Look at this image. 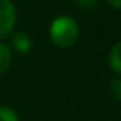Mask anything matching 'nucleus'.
<instances>
[{
	"instance_id": "423d86ee",
	"label": "nucleus",
	"mask_w": 121,
	"mask_h": 121,
	"mask_svg": "<svg viewBox=\"0 0 121 121\" xmlns=\"http://www.w3.org/2000/svg\"><path fill=\"white\" fill-rule=\"evenodd\" d=\"M0 121H19V117L11 107L0 106Z\"/></svg>"
},
{
	"instance_id": "f03ea898",
	"label": "nucleus",
	"mask_w": 121,
	"mask_h": 121,
	"mask_svg": "<svg viewBox=\"0 0 121 121\" xmlns=\"http://www.w3.org/2000/svg\"><path fill=\"white\" fill-rule=\"evenodd\" d=\"M16 23V6L11 0H0V39L11 36Z\"/></svg>"
},
{
	"instance_id": "7ed1b4c3",
	"label": "nucleus",
	"mask_w": 121,
	"mask_h": 121,
	"mask_svg": "<svg viewBox=\"0 0 121 121\" xmlns=\"http://www.w3.org/2000/svg\"><path fill=\"white\" fill-rule=\"evenodd\" d=\"M11 47H13L17 53L25 54L33 48V40L26 33L19 31V33H14V34L11 36Z\"/></svg>"
},
{
	"instance_id": "39448f33",
	"label": "nucleus",
	"mask_w": 121,
	"mask_h": 121,
	"mask_svg": "<svg viewBox=\"0 0 121 121\" xmlns=\"http://www.w3.org/2000/svg\"><path fill=\"white\" fill-rule=\"evenodd\" d=\"M11 65V50L6 43L0 42V75L9 68Z\"/></svg>"
},
{
	"instance_id": "f257e3e1",
	"label": "nucleus",
	"mask_w": 121,
	"mask_h": 121,
	"mask_svg": "<svg viewBox=\"0 0 121 121\" xmlns=\"http://www.w3.org/2000/svg\"><path fill=\"white\" fill-rule=\"evenodd\" d=\"M79 37V25L71 16H59L50 25V39L59 48H70Z\"/></svg>"
},
{
	"instance_id": "6e6552de",
	"label": "nucleus",
	"mask_w": 121,
	"mask_h": 121,
	"mask_svg": "<svg viewBox=\"0 0 121 121\" xmlns=\"http://www.w3.org/2000/svg\"><path fill=\"white\" fill-rule=\"evenodd\" d=\"M96 3V0H78V5L82 8H92Z\"/></svg>"
},
{
	"instance_id": "20e7f679",
	"label": "nucleus",
	"mask_w": 121,
	"mask_h": 121,
	"mask_svg": "<svg viewBox=\"0 0 121 121\" xmlns=\"http://www.w3.org/2000/svg\"><path fill=\"white\" fill-rule=\"evenodd\" d=\"M109 64H110V68L113 71L121 73V40L117 42L110 48V53H109Z\"/></svg>"
},
{
	"instance_id": "1a4fd4ad",
	"label": "nucleus",
	"mask_w": 121,
	"mask_h": 121,
	"mask_svg": "<svg viewBox=\"0 0 121 121\" xmlns=\"http://www.w3.org/2000/svg\"><path fill=\"white\" fill-rule=\"evenodd\" d=\"M109 3L112 5L113 8H117V9H121V0H107Z\"/></svg>"
},
{
	"instance_id": "0eeeda50",
	"label": "nucleus",
	"mask_w": 121,
	"mask_h": 121,
	"mask_svg": "<svg viewBox=\"0 0 121 121\" xmlns=\"http://www.w3.org/2000/svg\"><path fill=\"white\" fill-rule=\"evenodd\" d=\"M109 92L115 101H121V78L112 79L110 86H109Z\"/></svg>"
}]
</instances>
